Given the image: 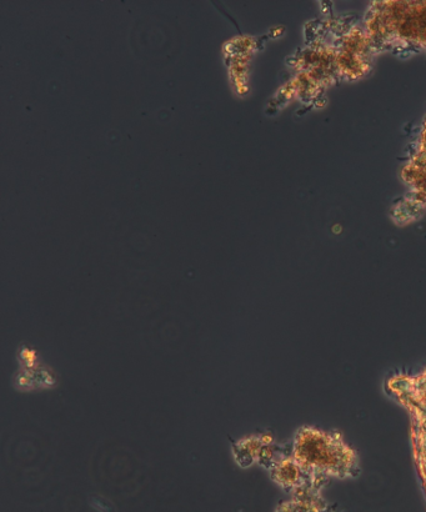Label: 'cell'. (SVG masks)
Listing matches in <instances>:
<instances>
[{"label": "cell", "mask_w": 426, "mask_h": 512, "mask_svg": "<svg viewBox=\"0 0 426 512\" xmlns=\"http://www.w3.org/2000/svg\"><path fill=\"white\" fill-rule=\"evenodd\" d=\"M262 441L259 436H249L233 444V455L240 468L247 469L254 463H258Z\"/></svg>", "instance_id": "5"}, {"label": "cell", "mask_w": 426, "mask_h": 512, "mask_svg": "<svg viewBox=\"0 0 426 512\" xmlns=\"http://www.w3.org/2000/svg\"><path fill=\"white\" fill-rule=\"evenodd\" d=\"M269 471L270 478L274 483L278 484L287 493H293L295 489L308 480V475L305 474L302 466L293 458L292 454L280 456L277 463Z\"/></svg>", "instance_id": "4"}, {"label": "cell", "mask_w": 426, "mask_h": 512, "mask_svg": "<svg viewBox=\"0 0 426 512\" xmlns=\"http://www.w3.org/2000/svg\"><path fill=\"white\" fill-rule=\"evenodd\" d=\"M334 44L339 80L355 82L367 77L373 67L375 50L364 25H350Z\"/></svg>", "instance_id": "3"}, {"label": "cell", "mask_w": 426, "mask_h": 512, "mask_svg": "<svg viewBox=\"0 0 426 512\" xmlns=\"http://www.w3.org/2000/svg\"><path fill=\"white\" fill-rule=\"evenodd\" d=\"M292 456L308 478H355L359 475V458L343 436L303 426L295 433Z\"/></svg>", "instance_id": "2"}, {"label": "cell", "mask_w": 426, "mask_h": 512, "mask_svg": "<svg viewBox=\"0 0 426 512\" xmlns=\"http://www.w3.org/2000/svg\"><path fill=\"white\" fill-rule=\"evenodd\" d=\"M275 512H308V510L300 501L292 498L280 503L278 508L275 509Z\"/></svg>", "instance_id": "7"}, {"label": "cell", "mask_w": 426, "mask_h": 512, "mask_svg": "<svg viewBox=\"0 0 426 512\" xmlns=\"http://www.w3.org/2000/svg\"><path fill=\"white\" fill-rule=\"evenodd\" d=\"M363 25L375 53L389 49L426 50V2H374Z\"/></svg>", "instance_id": "1"}, {"label": "cell", "mask_w": 426, "mask_h": 512, "mask_svg": "<svg viewBox=\"0 0 426 512\" xmlns=\"http://www.w3.org/2000/svg\"><path fill=\"white\" fill-rule=\"evenodd\" d=\"M284 454V451L279 450L278 446H275L274 444L263 445L258 456V464L263 466L264 469L270 470L272 469V466L277 463L280 456Z\"/></svg>", "instance_id": "6"}, {"label": "cell", "mask_w": 426, "mask_h": 512, "mask_svg": "<svg viewBox=\"0 0 426 512\" xmlns=\"http://www.w3.org/2000/svg\"><path fill=\"white\" fill-rule=\"evenodd\" d=\"M260 441H262L263 445H273L274 444V436L270 433H264L259 435Z\"/></svg>", "instance_id": "9"}, {"label": "cell", "mask_w": 426, "mask_h": 512, "mask_svg": "<svg viewBox=\"0 0 426 512\" xmlns=\"http://www.w3.org/2000/svg\"><path fill=\"white\" fill-rule=\"evenodd\" d=\"M25 368L33 369L35 363H37V354L32 349L24 348L22 354H20Z\"/></svg>", "instance_id": "8"}]
</instances>
